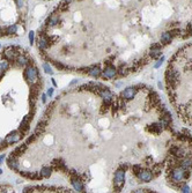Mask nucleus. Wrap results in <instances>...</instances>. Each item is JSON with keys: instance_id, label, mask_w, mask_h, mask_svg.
Returning a JSON list of instances; mask_svg holds the SVG:
<instances>
[{"instance_id": "cd10ccee", "label": "nucleus", "mask_w": 192, "mask_h": 193, "mask_svg": "<svg viewBox=\"0 0 192 193\" xmlns=\"http://www.w3.org/2000/svg\"><path fill=\"white\" fill-rule=\"evenodd\" d=\"M163 60H164V57H161V59L159 60V61H157V63H156V64H155V68H159V67H160V66H161V65H162Z\"/></svg>"}, {"instance_id": "f3484780", "label": "nucleus", "mask_w": 192, "mask_h": 193, "mask_svg": "<svg viewBox=\"0 0 192 193\" xmlns=\"http://www.w3.org/2000/svg\"><path fill=\"white\" fill-rule=\"evenodd\" d=\"M38 45H39V47L42 49V50H44L48 47V41H46V38L44 36H42V37H39V41H38Z\"/></svg>"}, {"instance_id": "0eeeda50", "label": "nucleus", "mask_w": 192, "mask_h": 193, "mask_svg": "<svg viewBox=\"0 0 192 193\" xmlns=\"http://www.w3.org/2000/svg\"><path fill=\"white\" fill-rule=\"evenodd\" d=\"M104 73V76L105 78H109V79H111V78H113L115 75L117 74V69L115 68L113 66H111V65H109V66L105 67V69L103 71Z\"/></svg>"}, {"instance_id": "4468645a", "label": "nucleus", "mask_w": 192, "mask_h": 193, "mask_svg": "<svg viewBox=\"0 0 192 193\" xmlns=\"http://www.w3.org/2000/svg\"><path fill=\"white\" fill-rule=\"evenodd\" d=\"M88 74L93 78H98L101 75V69L98 67H91L88 71Z\"/></svg>"}, {"instance_id": "a878e982", "label": "nucleus", "mask_w": 192, "mask_h": 193, "mask_svg": "<svg viewBox=\"0 0 192 193\" xmlns=\"http://www.w3.org/2000/svg\"><path fill=\"white\" fill-rule=\"evenodd\" d=\"M140 170H141V165H133L132 171L134 172L135 176H138V173H139V171Z\"/></svg>"}, {"instance_id": "6ab92c4d", "label": "nucleus", "mask_w": 192, "mask_h": 193, "mask_svg": "<svg viewBox=\"0 0 192 193\" xmlns=\"http://www.w3.org/2000/svg\"><path fill=\"white\" fill-rule=\"evenodd\" d=\"M41 175H42L43 177H49V176L51 175V169H50L49 167H43V168L41 169Z\"/></svg>"}, {"instance_id": "ddd939ff", "label": "nucleus", "mask_w": 192, "mask_h": 193, "mask_svg": "<svg viewBox=\"0 0 192 193\" xmlns=\"http://www.w3.org/2000/svg\"><path fill=\"white\" fill-rule=\"evenodd\" d=\"M8 165H9V168L11 169H13V170H17V168H19V164L16 162V158H15L14 155H12L9 157V160H8Z\"/></svg>"}, {"instance_id": "473e14b6", "label": "nucleus", "mask_w": 192, "mask_h": 193, "mask_svg": "<svg viewBox=\"0 0 192 193\" xmlns=\"http://www.w3.org/2000/svg\"><path fill=\"white\" fill-rule=\"evenodd\" d=\"M5 157H6V155L5 154H2V155H0V164H1V162L5 160Z\"/></svg>"}, {"instance_id": "f03ea898", "label": "nucleus", "mask_w": 192, "mask_h": 193, "mask_svg": "<svg viewBox=\"0 0 192 193\" xmlns=\"http://www.w3.org/2000/svg\"><path fill=\"white\" fill-rule=\"evenodd\" d=\"M166 79H167V83H168V89H174L178 84V80H179L178 73L175 69H172L170 66L167 68Z\"/></svg>"}, {"instance_id": "9d476101", "label": "nucleus", "mask_w": 192, "mask_h": 193, "mask_svg": "<svg viewBox=\"0 0 192 193\" xmlns=\"http://www.w3.org/2000/svg\"><path fill=\"white\" fill-rule=\"evenodd\" d=\"M100 95H101V97L103 98L105 102H110L111 100L113 98L112 93H111L110 90H108V89H102L101 91H100Z\"/></svg>"}, {"instance_id": "4be33fe9", "label": "nucleus", "mask_w": 192, "mask_h": 193, "mask_svg": "<svg viewBox=\"0 0 192 193\" xmlns=\"http://www.w3.org/2000/svg\"><path fill=\"white\" fill-rule=\"evenodd\" d=\"M8 68V61H6V60H2L1 63H0V71H6Z\"/></svg>"}, {"instance_id": "7ed1b4c3", "label": "nucleus", "mask_w": 192, "mask_h": 193, "mask_svg": "<svg viewBox=\"0 0 192 193\" xmlns=\"http://www.w3.org/2000/svg\"><path fill=\"white\" fill-rule=\"evenodd\" d=\"M24 76L27 79V81L31 83V84H36L38 81V76H37V69L35 67L29 66L27 67L26 72H24Z\"/></svg>"}, {"instance_id": "20e7f679", "label": "nucleus", "mask_w": 192, "mask_h": 193, "mask_svg": "<svg viewBox=\"0 0 192 193\" xmlns=\"http://www.w3.org/2000/svg\"><path fill=\"white\" fill-rule=\"evenodd\" d=\"M124 183H125V171L119 169L115 173V187H116L117 192L122 190V187L124 186Z\"/></svg>"}, {"instance_id": "b1692460", "label": "nucleus", "mask_w": 192, "mask_h": 193, "mask_svg": "<svg viewBox=\"0 0 192 193\" xmlns=\"http://www.w3.org/2000/svg\"><path fill=\"white\" fill-rule=\"evenodd\" d=\"M43 69H44L45 73H48V74H52V73H53V72H52V69H51V67L49 66L48 64H43Z\"/></svg>"}, {"instance_id": "f257e3e1", "label": "nucleus", "mask_w": 192, "mask_h": 193, "mask_svg": "<svg viewBox=\"0 0 192 193\" xmlns=\"http://www.w3.org/2000/svg\"><path fill=\"white\" fill-rule=\"evenodd\" d=\"M170 182L174 184V185H179V183L183 180V179L187 178L190 176V170H185L182 167H177L175 169L170 171Z\"/></svg>"}, {"instance_id": "2f4dec72", "label": "nucleus", "mask_w": 192, "mask_h": 193, "mask_svg": "<svg viewBox=\"0 0 192 193\" xmlns=\"http://www.w3.org/2000/svg\"><path fill=\"white\" fill-rule=\"evenodd\" d=\"M52 94H53V88H50V89L48 90V95L51 97V96H52Z\"/></svg>"}, {"instance_id": "9b49d317", "label": "nucleus", "mask_w": 192, "mask_h": 193, "mask_svg": "<svg viewBox=\"0 0 192 193\" xmlns=\"http://www.w3.org/2000/svg\"><path fill=\"white\" fill-rule=\"evenodd\" d=\"M179 167H182L185 170H190L192 168V158L185 157L183 160H181V165H179Z\"/></svg>"}, {"instance_id": "5701e85b", "label": "nucleus", "mask_w": 192, "mask_h": 193, "mask_svg": "<svg viewBox=\"0 0 192 193\" xmlns=\"http://www.w3.org/2000/svg\"><path fill=\"white\" fill-rule=\"evenodd\" d=\"M169 34L171 35V37H175V36H178L179 34H181V29H178V28H176V29H171L169 31Z\"/></svg>"}, {"instance_id": "aec40b11", "label": "nucleus", "mask_w": 192, "mask_h": 193, "mask_svg": "<svg viewBox=\"0 0 192 193\" xmlns=\"http://www.w3.org/2000/svg\"><path fill=\"white\" fill-rule=\"evenodd\" d=\"M16 30H17V26L16 24H12V26H9L7 28V34L8 35H13V34H16Z\"/></svg>"}, {"instance_id": "72a5a7b5", "label": "nucleus", "mask_w": 192, "mask_h": 193, "mask_svg": "<svg viewBox=\"0 0 192 193\" xmlns=\"http://www.w3.org/2000/svg\"><path fill=\"white\" fill-rule=\"evenodd\" d=\"M42 101H43V102L46 101V96H45V95H42Z\"/></svg>"}, {"instance_id": "393cba45", "label": "nucleus", "mask_w": 192, "mask_h": 193, "mask_svg": "<svg viewBox=\"0 0 192 193\" xmlns=\"http://www.w3.org/2000/svg\"><path fill=\"white\" fill-rule=\"evenodd\" d=\"M58 16H52L51 19H50V21H49V23H50V26H56L57 23H58Z\"/></svg>"}, {"instance_id": "c85d7f7f", "label": "nucleus", "mask_w": 192, "mask_h": 193, "mask_svg": "<svg viewBox=\"0 0 192 193\" xmlns=\"http://www.w3.org/2000/svg\"><path fill=\"white\" fill-rule=\"evenodd\" d=\"M29 42H30V44L34 43V31H30L29 32Z\"/></svg>"}, {"instance_id": "f8f14e48", "label": "nucleus", "mask_w": 192, "mask_h": 193, "mask_svg": "<svg viewBox=\"0 0 192 193\" xmlns=\"http://www.w3.org/2000/svg\"><path fill=\"white\" fill-rule=\"evenodd\" d=\"M72 185H73V187L78 192H82L83 191V184H82V182L80 179L73 178L72 179Z\"/></svg>"}, {"instance_id": "a211bd4d", "label": "nucleus", "mask_w": 192, "mask_h": 193, "mask_svg": "<svg viewBox=\"0 0 192 193\" xmlns=\"http://www.w3.org/2000/svg\"><path fill=\"white\" fill-rule=\"evenodd\" d=\"M14 56H15V52H14V50H13V47L7 49V50H6V52H5V57H6L7 59H9V60L13 59V58H14Z\"/></svg>"}, {"instance_id": "6e6552de", "label": "nucleus", "mask_w": 192, "mask_h": 193, "mask_svg": "<svg viewBox=\"0 0 192 193\" xmlns=\"http://www.w3.org/2000/svg\"><path fill=\"white\" fill-rule=\"evenodd\" d=\"M135 95V88L134 87H129V88H126L124 91H123V94H122V96L126 98V100H131L133 98Z\"/></svg>"}, {"instance_id": "bb28decb", "label": "nucleus", "mask_w": 192, "mask_h": 193, "mask_svg": "<svg viewBox=\"0 0 192 193\" xmlns=\"http://www.w3.org/2000/svg\"><path fill=\"white\" fill-rule=\"evenodd\" d=\"M181 190H182V192H184V193L190 192V187H189L187 185H183V186H182V188H181Z\"/></svg>"}, {"instance_id": "39448f33", "label": "nucleus", "mask_w": 192, "mask_h": 193, "mask_svg": "<svg viewBox=\"0 0 192 193\" xmlns=\"http://www.w3.org/2000/svg\"><path fill=\"white\" fill-rule=\"evenodd\" d=\"M138 178L140 179L141 182H144V183H148V182H150L152 180V178L154 177L153 176V172L149 170H142L141 169L140 171H139V173H138V176H137Z\"/></svg>"}, {"instance_id": "c9c22d12", "label": "nucleus", "mask_w": 192, "mask_h": 193, "mask_svg": "<svg viewBox=\"0 0 192 193\" xmlns=\"http://www.w3.org/2000/svg\"><path fill=\"white\" fill-rule=\"evenodd\" d=\"M1 172H2V171H1V169H0V173H1Z\"/></svg>"}, {"instance_id": "2eb2a0df", "label": "nucleus", "mask_w": 192, "mask_h": 193, "mask_svg": "<svg viewBox=\"0 0 192 193\" xmlns=\"http://www.w3.org/2000/svg\"><path fill=\"white\" fill-rule=\"evenodd\" d=\"M171 35H170L169 32H164V34H162L161 35V43L162 44H169L170 42H171Z\"/></svg>"}, {"instance_id": "1a4fd4ad", "label": "nucleus", "mask_w": 192, "mask_h": 193, "mask_svg": "<svg viewBox=\"0 0 192 193\" xmlns=\"http://www.w3.org/2000/svg\"><path fill=\"white\" fill-rule=\"evenodd\" d=\"M147 131L148 132H150V133L159 134L161 131H162V126H161V124L154 123V124H152V125H149V126L147 127Z\"/></svg>"}, {"instance_id": "dca6fc26", "label": "nucleus", "mask_w": 192, "mask_h": 193, "mask_svg": "<svg viewBox=\"0 0 192 193\" xmlns=\"http://www.w3.org/2000/svg\"><path fill=\"white\" fill-rule=\"evenodd\" d=\"M161 56V49L159 47H152L150 49V57L152 58H157Z\"/></svg>"}, {"instance_id": "f704fd0d", "label": "nucleus", "mask_w": 192, "mask_h": 193, "mask_svg": "<svg viewBox=\"0 0 192 193\" xmlns=\"http://www.w3.org/2000/svg\"><path fill=\"white\" fill-rule=\"evenodd\" d=\"M157 86H159V87H160V88H161V89H162V83H161V82H159V83H157Z\"/></svg>"}, {"instance_id": "423d86ee", "label": "nucleus", "mask_w": 192, "mask_h": 193, "mask_svg": "<svg viewBox=\"0 0 192 193\" xmlns=\"http://www.w3.org/2000/svg\"><path fill=\"white\" fill-rule=\"evenodd\" d=\"M21 139V133H19V132H13V133H11L9 135L6 136V139H5V142L8 143V145H12V143H15V142H17L19 140Z\"/></svg>"}, {"instance_id": "412c9836", "label": "nucleus", "mask_w": 192, "mask_h": 193, "mask_svg": "<svg viewBox=\"0 0 192 193\" xmlns=\"http://www.w3.org/2000/svg\"><path fill=\"white\" fill-rule=\"evenodd\" d=\"M17 64H19L20 66H24V65L27 64V59H26L23 56H19V57H17Z\"/></svg>"}, {"instance_id": "c756f323", "label": "nucleus", "mask_w": 192, "mask_h": 193, "mask_svg": "<svg viewBox=\"0 0 192 193\" xmlns=\"http://www.w3.org/2000/svg\"><path fill=\"white\" fill-rule=\"evenodd\" d=\"M16 4H17V7L22 8L23 6V0H16Z\"/></svg>"}, {"instance_id": "7c9ffc66", "label": "nucleus", "mask_w": 192, "mask_h": 193, "mask_svg": "<svg viewBox=\"0 0 192 193\" xmlns=\"http://www.w3.org/2000/svg\"><path fill=\"white\" fill-rule=\"evenodd\" d=\"M186 30H187L189 35H192V26H191V24H189V26H187V28H186Z\"/></svg>"}]
</instances>
